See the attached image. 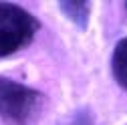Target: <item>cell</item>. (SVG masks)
<instances>
[{
  "label": "cell",
  "mask_w": 127,
  "mask_h": 125,
  "mask_svg": "<svg viewBox=\"0 0 127 125\" xmlns=\"http://www.w3.org/2000/svg\"><path fill=\"white\" fill-rule=\"evenodd\" d=\"M59 6L63 10V14H65L67 18H71L79 28H85L87 26L89 10H91L89 2H61Z\"/></svg>",
  "instance_id": "4"
},
{
  "label": "cell",
  "mask_w": 127,
  "mask_h": 125,
  "mask_svg": "<svg viewBox=\"0 0 127 125\" xmlns=\"http://www.w3.org/2000/svg\"><path fill=\"white\" fill-rule=\"evenodd\" d=\"M42 93L0 77V117L12 125H28L42 107Z\"/></svg>",
  "instance_id": "1"
},
{
  "label": "cell",
  "mask_w": 127,
  "mask_h": 125,
  "mask_svg": "<svg viewBox=\"0 0 127 125\" xmlns=\"http://www.w3.org/2000/svg\"><path fill=\"white\" fill-rule=\"evenodd\" d=\"M38 30V20L24 8L0 2V59L10 57L32 40Z\"/></svg>",
  "instance_id": "2"
},
{
  "label": "cell",
  "mask_w": 127,
  "mask_h": 125,
  "mask_svg": "<svg viewBox=\"0 0 127 125\" xmlns=\"http://www.w3.org/2000/svg\"><path fill=\"white\" fill-rule=\"evenodd\" d=\"M125 8H127V4H125Z\"/></svg>",
  "instance_id": "6"
},
{
  "label": "cell",
  "mask_w": 127,
  "mask_h": 125,
  "mask_svg": "<svg viewBox=\"0 0 127 125\" xmlns=\"http://www.w3.org/2000/svg\"><path fill=\"white\" fill-rule=\"evenodd\" d=\"M63 125H95V121H93V115H91L89 109H79V111L71 119H67Z\"/></svg>",
  "instance_id": "5"
},
{
  "label": "cell",
  "mask_w": 127,
  "mask_h": 125,
  "mask_svg": "<svg viewBox=\"0 0 127 125\" xmlns=\"http://www.w3.org/2000/svg\"><path fill=\"white\" fill-rule=\"evenodd\" d=\"M111 71L117 85L127 89V36L115 44L113 57H111Z\"/></svg>",
  "instance_id": "3"
}]
</instances>
